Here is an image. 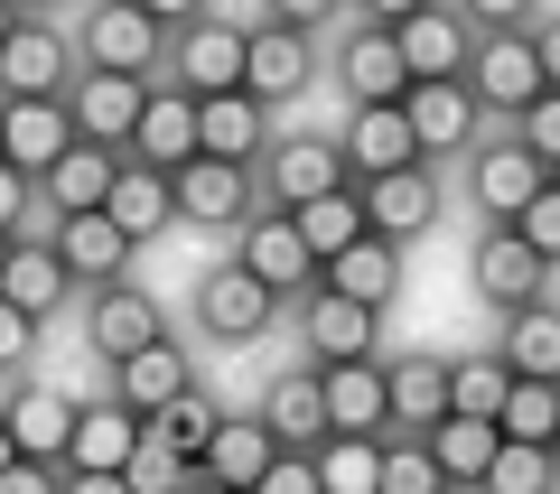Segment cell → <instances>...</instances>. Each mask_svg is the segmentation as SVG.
I'll return each mask as SVG.
<instances>
[{
    "label": "cell",
    "mask_w": 560,
    "mask_h": 494,
    "mask_svg": "<svg viewBox=\"0 0 560 494\" xmlns=\"http://www.w3.org/2000/svg\"><path fill=\"white\" fill-rule=\"evenodd\" d=\"M160 10L140 0H103L84 20V75H121V84H160Z\"/></svg>",
    "instance_id": "6da1fadb"
},
{
    "label": "cell",
    "mask_w": 560,
    "mask_h": 494,
    "mask_svg": "<svg viewBox=\"0 0 560 494\" xmlns=\"http://www.w3.org/2000/svg\"><path fill=\"white\" fill-rule=\"evenodd\" d=\"M467 103H477V113H533L541 103V66H533V28H504V38H477L467 47Z\"/></svg>",
    "instance_id": "7a4b0ae2"
},
{
    "label": "cell",
    "mask_w": 560,
    "mask_h": 494,
    "mask_svg": "<svg viewBox=\"0 0 560 494\" xmlns=\"http://www.w3.org/2000/svg\"><path fill=\"white\" fill-rule=\"evenodd\" d=\"M308 75H318V57H308V28L261 20L253 38H243V103L280 113V103H300V94H308Z\"/></svg>",
    "instance_id": "3957f363"
},
{
    "label": "cell",
    "mask_w": 560,
    "mask_h": 494,
    "mask_svg": "<svg viewBox=\"0 0 560 494\" xmlns=\"http://www.w3.org/2000/svg\"><path fill=\"white\" fill-rule=\"evenodd\" d=\"M168 84H178L187 103L243 94V20H197V28H178V47H168Z\"/></svg>",
    "instance_id": "277c9868"
},
{
    "label": "cell",
    "mask_w": 560,
    "mask_h": 494,
    "mask_svg": "<svg viewBox=\"0 0 560 494\" xmlns=\"http://www.w3.org/2000/svg\"><path fill=\"white\" fill-rule=\"evenodd\" d=\"M393 47H401V75L411 84H458L467 75V47H477V28L458 20V10H393Z\"/></svg>",
    "instance_id": "5b68a950"
},
{
    "label": "cell",
    "mask_w": 560,
    "mask_h": 494,
    "mask_svg": "<svg viewBox=\"0 0 560 494\" xmlns=\"http://www.w3.org/2000/svg\"><path fill=\"white\" fill-rule=\"evenodd\" d=\"M66 84H75V47L57 28L20 20L10 47H0V103H66Z\"/></svg>",
    "instance_id": "8992f818"
},
{
    "label": "cell",
    "mask_w": 560,
    "mask_h": 494,
    "mask_svg": "<svg viewBox=\"0 0 560 494\" xmlns=\"http://www.w3.org/2000/svg\"><path fill=\"white\" fill-rule=\"evenodd\" d=\"M168 205H178V224L243 234V224H253V178H243V168H224V158H187L178 178H168Z\"/></svg>",
    "instance_id": "52a82bcc"
},
{
    "label": "cell",
    "mask_w": 560,
    "mask_h": 494,
    "mask_svg": "<svg viewBox=\"0 0 560 494\" xmlns=\"http://www.w3.org/2000/svg\"><path fill=\"white\" fill-rule=\"evenodd\" d=\"M234 271H253L271 298H308L318 290V261H308V243L290 234V215H253L234 234Z\"/></svg>",
    "instance_id": "ba28073f"
},
{
    "label": "cell",
    "mask_w": 560,
    "mask_h": 494,
    "mask_svg": "<svg viewBox=\"0 0 560 494\" xmlns=\"http://www.w3.org/2000/svg\"><path fill=\"white\" fill-rule=\"evenodd\" d=\"M271 317H280V298L261 290L253 271H234V261H215V271L197 280V327H206L215 345H253Z\"/></svg>",
    "instance_id": "9c48e42d"
},
{
    "label": "cell",
    "mask_w": 560,
    "mask_h": 494,
    "mask_svg": "<svg viewBox=\"0 0 560 494\" xmlns=\"http://www.w3.org/2000/svg\"><path fill=\"white\" fill-rule=\"evenodd\" d=\"M300 337H308V364H374V337H383V317L374 308H355V298H337V290H308L300 298Z\"/></svg>",
    "instance_id": "30bf717a"
},
{
    "label": "cell",
    "mask_w": 560,
    "mask_h": 494,
    "mask_svg": "<svg viewBox=\"0 0 560 494\" xmlns=\"http://www.w3.org/2000/svg\"><path fill=\"white\" fill-rule=\"evenodd\" d=\"M355 205H364V234L401 252V243H420L430 224H440V178H430V168H401V178L355 187Z\"/></svg>",
    "instance_id": "8fae6325"
},
{
    "label": "cell",
    "mask_w": 560,
    "mask_h": 494,
    "mask_svg": "<svg viewBox=\"0 0 560 494\" xmlns=\"http://www.w3.org/2000/svg\"><path fill=\"white\" fill-rule=\"evenodd\" d=\"M337 158H346V187H374V178H401V168H430V158H420V140H411V121H401V103H393V113H355V121H346V140H337Z\"/></svg>",
    "instance_id": "7c38bea8"
},
{
    "label": "cell",
    "mask_w": 560,
    "mask_h": 494,
    "mask_svg": "<svg viewBox=\"0 0 560 494\" xmlns=\"http://www.w3.org/2000/svg\"><path fill=\"white\" fill-rule=\"evenodd\" d=\"M261 178H271V197H280V215H300V205H318V197H337L346 187V158H337V140H271L261 150Z\"/></svg>",
    "instance_id": "4fadbf2b"
},
{
    "label": "cell",
    "mask_w": 560,
    "mask_h": 494,
    "mask_svg": "<svg viewBox=\"0 0 560 494\" xmlns=\"http://www.w3.org/2000/svg\"><path fill=\"white\" fill-rule=\"evenodd\" d=\"M66 150H75V121H66V103H0V168H20V178L38 187Z\"/></svg>",
    "instance_id": "5bb4252c"
},
{
    "label": "cell",
    "mask_w": 560,
    "mask_h": 494,
    "mask_svg": "<svg viewBox=\"0 0 560 494\" xmlns=\"http://www.w3.org/2000/svg\"><path fill=\"white\" fill-rule=\"evenodd\" d=\"M121 158H140V168L178 178L187 158H197V103H187L178 84H150V103H140V121H131V150H121Z\"/></svg>",
    "instance_id": "9a60e30c"
},
{
    "label": "cell",
    "mask_w": 560,
    "mask_h": 494,
    "mask_svg": "<svg viewBox=\"0 0 560 494\" xmlns=\"http://www.w3.org/2000/svg\"><path fill=\"white\" fill-rule=\"evenodd\" d=\"M140 103H150V84H121V75H75V94H66V121H75L84 150H131V121Z\"/></svg>",
    "instance_id": "2e32d148"
},
{
    "label": "cell",
    "mask_w": 560,
    "mask_h": 494,
    "mask_svg": "<svg viewBox=\"0 0 560 494\" xmlns=\"http://www.w3.org/2000/svg\"><path fill=\"white\" fill-rule=\"evenodd\" d=\"M84 337H94L103 364H131L140 345H160L168 327H160V298H150V290L113 280V290H94V308H84Z\"/></svg>",
    "instance_id": "e0dca14e"
},
{
    "label": "cell",
    "mask_w": 560,
    "mask_h": 494,
    "mask_svg": "<svg viewBox=\"0 0 560 494\" xmlns=\"http://www.w3.org/2000/svg\"><path fill=\"white\" fill-rule=\"evenodd\" d=\"M261 430H271L280 457H318L327 448V401H318V374L308 364H290V374H271V401H261Z\"/></svg>",
    "instance_id": "ac0fdd59"
},
{
    "label": "cell",
    "mask_w": 560,
    "mask_h": 494,
    "mask_svg": "<svg viewBox=\"0 0 560 494\" xmlns=\"http://www.w3.org/2000/svg\"><path fill=\"white\" fill-rule=\"evenodd\" d=\"M383 420L430 438L448 420V355H393L383 364Z\"/></svg>",
    "instance_id": "d6986e66"
},
{
    "label": "cell",
    "mask_w": 560,
    "mask_h": 494,
    "mask_svg": "<svg viewBox=\"0 0 560 494\" xmlns=\"http://www.w3.org/2000/svg\"><path fill=\"white\" fill-rule=\"evenodd\" d=\"M271 457H280V448H271V430H261V420L224 411V420H215V438L197 448V475H206L215 494H253L261 475H271Z\"/></svg>",
    "instance_id": "ffe728a7"
},
{
    "label": "cell",
    "mask_w": 560,
    "mask_h": 494,
    "mask_svg": "<svg viewBox=\"0 0 560 494\" xmlns=\"http://www.w3.org/2000/svg\"><path fill=\"white\" fill-rule=\"evenodd\" d=\"M47 252L66 261V280H75V290H113V280H131V243H121L103 215H66V224H47Z\"/></svg>",
    "instance_id": "44dd1931"
},
{
    "label": "cell",
    "mask_w": 560,
    "mask_h": 494,
    "mask_svg": "<svg viewBox=\"0 0 560 494\" xmlns=\"http://www.w3.org/2000/svg\"><path fill=\"white\" fill-rule=\"evenodd\" d=\"M467 271H477V298H495L504 317H514V308H533V298H541V280H551L533 252H523V234H514V224H486V234H477V261H467Z\"/></svg>",
    "instance_id": "7402d4cb"
},
{
    "label": "cell",
    "mask_w": 560,
    "mask_h": 494,
    "mask_svg": "<svg viewBox=\"0 0 560 494\" xmlns=\"http://www.w3.org/2000/svg\"><path fill=\"white\" fill-rule=\"evenodd\" d=\"M103 224H113L131 252H140V243H160L168 224H178L168 178H160V168H140V158H121V168H113V197H103Z\"/></svg>",
    "instance_id": "603a6c76"
},
{
    "label": "cell",
    "mask_w": 560,
    "mask_h": 494,
    "mask_svg": "<svg viewBox=\"0 0 560 494\" xmlns=\"http://www.w3.org/2000/svg\"><path fill=\"white\" fill-rule=\"evenodd\" d=\"M337 84L355 94V113H393V103L411 94V75H401V47H393V28H355V38H346V57H337Z\"/></svg>",
    "instance_id": "cb8c5ba5"
},
{
    "label": "cell",
    "mask_w": 560,
    "mask_h": 494,
    "mask_svg": "<svg viewBox=\"0 0 560 494\" xmlns=\"http://www.w3.org/2000/svg\"><path fill=\"white\" fill-rule=\"evenodd\" d=\"M261 150H271V113H261V103H243V94L197 103V158H224V168H243V178H253Z\"/></svg>",
    "instance_id": "d4e9b609"
},
{
    "label": "cell",
    "mask_w": 560,
    "mask_h": 494,
    "mask_svg": "<svg viewBox=\"0 0 560 494\" xmlns=\"http://www.w3.org/2000/svg\"><path fill=\"white\" fill-rule=\"evenodd\" d=\"M318 401H327V438H393V420H383V364H327Z\"/></svg>",
    "instance_id": "484cf974"
},
{
    "label": "cell",
    "mask_w": 560,
    "mask_h": 494,
    "mask_svg": "<svg viewBox=\"0 0 560 494\" xmlns=\"http://www.w3.org/2000/svg\"><path fill=\"white\" fill-rule=\"evenodd\" d=\"M131 448H140V420L121 411V401H84L57 475H121V467H131Z\"/></svg>",
    "instance_id": "4316f807"
},
{
    "label": "cell",
    "mask_w": 560,
    "mask_h": 494,
    "mask_svg": "<svg viewBox=\"0 0 560 494\" xmlns=\"http://www.w3.org/2000/svg\"><path fill=\"white\" fill-rule=\"evenodd\" d=\"M113 168H121L113 150H84V140H75V150H66L57 168L38 178V215H47V224H66V215H103V197H113Z\"/></svg>",
    "instance_id": "83f0119b"
},
{
    "label": "cell",
    "mask_w": 560,
    "mask_h": 494,
    "mask_svg": "<svg viewBox=\"0 0 560 494\" xmlns=\"http://www.w3.org/2000/svg\"><path fill=\"white\" fill-rule=\"evenodd\" d=\"M467 187H477V205L495 224H514L523 205L541 197V187H551V168H541L533 150H514V140H495V150H477V168H467Z\"/></svg>",
    "instance_id": "f1b7e54d"
},
{
    "label": "cell",
    "mask_w": 560,
    "mask_h": 494,
    "mask_svg": "<svg viewBox=\"0 0 560 494\" xmlns=\"http://www.w3.org/2000/svg\"><path fill=\"white\" fill-rule=\"evenodd\" d=\"M187 383H197V374H187V355H178L168 337H160V345H140L131 364H113V401H121L131 420H160L168 401L187 392Z\"/></svg>",
    "instance_id": "f546056e"
},
{
    "label": "cell",
    "mask_w": 560,
    "mask_h": 494,
    "mask_svg": "<svg viewBox=\"0 0 560 494\" xmlns=\"http://www.w3.org/2000/svg\"><path fill=\"white\" fill-rule=\"evenodd\" d=\"M401 121H411L420 158H430V150H467L486 113L467 103V84H411V94H401Z\"/></svg>",
    "instance_id": "4dcf8cb0"
},
{
    "label": "cell",
    "mask_w": 560,
    "mask_h": 494,
    "mask_svg": "<svg viewBox=\"0 0 560 494\" xmlns=\"http://www.w3.org/2000/svg\"><path fill=\"white\" fill-rule=\"evenodd\" d=\"M0 430H10V448L20 457H38V467H66V438H75V401L66 392H20L10 411H0Z\"/></svg>",
    "instance_id": "1f68e13d"
},
{
    "label": "cell",
    "mask_w": 560,
    "mask_h": 494,
    "mask_svg": "<svg viewBox=\"0 0 560 494\" xmlns=\"http://www.w3.org/2000/svg\"><path fill=\"white\" fill-rule=\"evenodd\" d=\"M495 364H504V374H523V383H560V308H551V298H533V308L504 317Z\"/></svg>",
    "instance_id": "d6a6232c"
},
{
    "label": "cell",
    "mask_w": 560,
    "mask_h": 494,
    "mask_svg": "<svg viewBox=\"0 0 560 494\" xmlns=\"http://www.w3.org/2000/svg\"><path fill=\"white\" fill-rule=\"evenodd\" d=\"M318 290H337V298H355V308H374V317H383V308L401 298V252L364 234L355 252H337V261L318 271Z\"/></svg>",
    "instance_id": "836d02e7"
},
{
    "label": "cell",
    "mask_w": 560,
    "mask_h": 494,
    "mask_svg": "<svg viewBox=\"0 0 560 494\" xmlns=\"http://www.w3.org/2000/svg\"><path fill=\"white\" fill-rule=\"evenodd\" d=\"M0 298L20 317H57L66 298H75V280H66V261L47 252V243H10V261H0Z\"/></svg>",
    "instance_id": "e575fe53"
},
{
    "label": "cell",
    "mask_w": 560,
    "mask_h": 494,
    "mask_svg": "<svg viewBox=\"0 0 560 494\" xmlns=\"http://www.w3.org/2000/svg\"><path fill=\"white\" fill-rule=\"evenodd\" d=\"M420 448L440 457V475H448V494H458V485H486V467H495V448H504V438H495V420H458V411H448L440 430L420 438Z\"/></svg>",
    "instance_id": "d590c367"
},
{
    "label": "cell",
    "mask_w": 560,
    "mask_h": 494,
    "mask_svg": "<svg viewBox=\"0 0 560 494\" xmlns=\"http://www.w3.org/2000/svg\"><path fill=\"white\" fill-rule=\"evenodd\" d=\"M495 438L504 448H551L560 438V383H504V411H495Z\"/></svg>",
    "instance_id": "8d00e7d4"
},
{
    "label": "cell",
    "mask_w": 560,
    "mask_h": 494,
    "mask_svg": "<svg viewBox=\"0 0 560 494\" xmlns=\"http://www.w3.org/2000/svg\"><path fill=\"white\" fill-rule=\"evenodd\" d=\"M290 234L308 243V261H337V252H355L364 243V205H355V187H337V197H318V205H300V215H290Z\"/></svg>",
    "instance_id": "74e56055"
},
{
    "label": "cell",
    "mask_w": 560,
    "mask_h": 494,
    "mask_svg": "<svg viewBox=\"0 0 560 494\" xmlns=\"http://www.w3.org/2000/svg\"><path fill=\"white\" fill-rule=\"evenodd\" d=\"M215 420H224V401L206 392V383H187V392L168 401L160 420H140V430H150V438H160V448H178L187 467H197V448H206V438H215Z\"/></svg>",
    "instance_id": "f35d334b"
},
{
    "label": "cell",
    "mask_w": 560,
    "mask_h": 494,
    "mask_svg": "<svg viewBox=\"0 0 560 494\" xmlns=\"http://www.w3.org/2000/svg\"><path fill=\"white\" fill-rule=\"evenodd\" d=\"M308 467H318V494H374L383 485V438H327Z\"/></svg>",
    "instance_id": "ab89813d"
},
{
    "label": "cell",
    "mask_w": 560,
    "mask_h": 494,
    "mask_svg": "<svg viewBox=\"0 0 560 494\" xmlns=\"http://www.w3.org/2000/svg\"><path fill=\"white\" fill-rule=\"evenodd\" d=\"M504 383H514V374H504L495 355H458V364H448V411H458V420H495L504 411Z\"/></svg>",
    "instance_id": "60d3db41"
},
{
    "label": "cell",
    "mask_w": 560,
    "mask_h": 494,
    "mask_svg": "<svg viewBox=\"0 0 560 494\" xmlns=\"http://www.w3.org/2000/svg\"><path fill=\"white\" fill-rule=\"evenodd\" d=\"M486 494H560V457L551 448H495Z\"/></svg>",
    "instance_id": "b9f144b4"
},
{
    "label": "cell",
    "mask_w": 560,
    "mask_h": 494,
    "mask_svg": "<svg viewBox=\"0 0 560 494\" xmlns=\"http://www.w3.org/2000/svg\"><path fill=\"white\" fill-rule=\"evenodd\" d=\"M374 494H448V475L420 438H383V485Z\"/></svg>",
    "instance_id": "7bdbcfd3"
},
{
    "label": "cell",
    "mask_w": 560,
    "mask_h": 494,
    "mask_svg": "<svg viewBox=\"0 0 560 494\" xmlns=\"http://www.w3.org/2000/svg\"><path fill=\"white\" fill-rule=\"evenodd\" d=\"M514 234H523V252H533L541 271H551V261H560V187H541V197L523 205V215H514Z\"/></svg>",
    "instance_id": "ee69618b"
},
{
    "label": "cell",
    "mask_w": 560,
    "mask_h": 494,
    "mask_svg": "<svg viewBox=\"0 0 560 494\" xmlns=\"http://www.w3.org/2000/svg\"><path fill=\"white\" fill-rule=\"evenodd\" d=\"M514 150H533V158H541V168H560V94H541V103H533V113H523V121H514Z\"/></svg>",
    "instance_id": "f6af8a7d"
},
{
    "label": "cell",
    "mask_w": 560,
    "mask_h": 494,
    "mask_svg": "<svg viewBox=\"0 0 560 494\" xmlns=\"http://www.w3.org/2000/svg\"><path fill=\"white\" fill-rule=\"evenodd\" d=\"M28 215H38V187H28L20 168H0V234L28 243Z\"/></svg>",
    "instance_id": "bcb514c9"
},
{
    "label": "cell",
    "mask_w": 560,
    "mask_h": 494,
    "mask_svg": "<svg viewBox=\"0 0 560 494\" xmlns=\"http://www.w3.org/2000/svg\"><path fill=\"white\" fill-rule=\"evenodd\" d=\"M28 355H38V317H20L10 298H0V374H20Z\"/></svg>",
    "instance_id": "7dc6e473"
},
{
    "label": "cell",
    "mask_w": 560,
    "mask_h": 494,
    "mask_svg": "<svg viewBox=\"0 0 560 494\" xmlns=\"http://www.w3.org/2000/svg\"><path fill=\"white\" fill-rule=\"evenodd\" d=\"M66 475L57 467H38V457H10V467H0V494H57Z\"/></svg>",
    "instance_id": "c3c4849f"
},
{
    "label": "cell",
    "mask_w": 560,
    "mask_h": 494,
    "mask_svg": "<svg viewBox=\"0 0 560 494\" xmlns=\"http://www.w3.org/2000/svg\"><path fill=\"white\" fill-rule=\"evenodd\" d=\"M253 494H318V467H308V457H271V475H261Z\"/></svg>",
    "instance_id": "681fc988"
},
{
    "label": "cell",
    "mask_w": 560,
    "mask_h": 494,
    "mask_svg": "<svg viewBox=\"0 0 560 494\" xmlns=\"http://www.w3.org/2000/svg\"><path fill=\"white\" fill-rule=\"evenodd\" d=\"M533 66H541V94H560V20L533 28Z\"/></svg>",
    "instance_id": "f907efd6"
},
{
    "label": "cell",
    "mask_w": 560,
    "mask_h": 494,
    "mask_svg": "<svg viewBox=\"0 0 560 494\" xmlns=\"http://www.w3.org/2000/svg\"><path fill=\"white\" fill-rule=\"evenodd\" d=\"M57 494H131V485H121V475H66Z\"/></svg>",
    "instance_id": "816d5d0a"
},
{
    "label": "cell",
    "mask_w": 560,
    "mask_h": 494,
    "mask_svg": "<svg viewBox=\"0 0 560 494\" xmlns=\"http://www.w3.org/2000/svg\"><path fill=\"white\" fill-rule=\"evenodd\" d=\"M10 457H20V448H10V430H0V467H10Z\"/></svg>",
    "instance_id": "f5cc1de1"
},
{
    "label": "cell",
    "mask_w": 560,
    "mask_h": 494,
    "mask_svg": "<svg viewBox=\"0 0 560 494\" xmlns=\"http://www.w3.org/2000/svg\"><path fill=\"white\" fill-rule=\"evenodd\" d=\"M10 28H20V20H10V10H0V47H10Z\"/></svg>",
    "instance_id": "db71d44e"
},
{
    "label": "cell",
    "mask_w": 560,
    "mask_h": 494,
    "mask_svg": "<svg viewBox=\"0 0 560 494\" xmlns=\"http://www.w3.org/2000/svg\"><path fill=\"white\" fill-rule=\"evenodd\" d=\"M0 261H10V234H0Z\"/></svg>",
    "instance_id": "11a10c76"
},
{
    "label": "cell",
    "mask_w": 560,
    "mask_h": 494,
    "mask_svg": "<svg viewBox=\"0 0 560 494\" xmlns=\"http://www.w3.org/2000/svg\"><path fill=\"white\" fill-rule=\"evenodd\" d=\"M551 187H560V168H551Z\"/></svg>",
    "instance_id": "9f6ffc18"
},
{
    "label": "cell",
    "mask_w": 560,
    "mask_h": 494,
    "mask_svg": "<svg viewBox=\"0 0 560 494\" xmlns=\"http://www.w3.org/2000/svg\"><path fill=\"white\" fill-rule=\"evenodd\" d=\"M551 457H560V438H551Z\"/></svg>",
    "instance_id": "6f0895ef"
}]
</instances>
